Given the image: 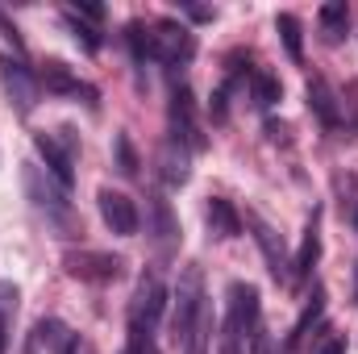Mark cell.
Masks as SVG:
<instances>
[{
    "label": "cell",
    "mask_w": 358,
    "mask_h": 354,
    "mask_svg": "<svg viewBox=\"0 0 358 354\" xmlns=\"http://www.w3.org/2000/svg\"><path fill=\"white\" fill-rule=\"evenodd\" d=\"M255 334H259V288L234 283L225 300V321H221V354H246Z\"/></svg>",
    "instance_id": "obj_1"
},
{
    "label": "cell",
    "mask_w": 358,
    "mask_h": 354,
    "mask_svg": "<svg viewBox=\"0 0 358 354\" xmlns=\"http://www.w3.org/2000/svg\"><path fill=\"white\" fill-rule=\"evenodd\" d=\"M167 304H171V292L163 288L159 271H142L138 292H134V304H129V325H138V330H146V334H150V330L163 321Z\"/></svg>",
    "instance_id": "obj_2"
},
{
    "label": "cell",
    "mask_w": 358,
    "mask_h": 354,
    "mask_svg": "<svg viewBox=\"0 0 358 354\" xmlns=\"http://www.w3.org/2000/svg\"><path fill=\"white\" fill-rule=\"evenodd\" d=\"M204 300H208V296H204V275H200V267H183L176 292H171V304H176L171 330H176L179 346H183V338H187V330H192V321H196V313H200Z\"/></svg>",
    "instance_id": "obj_3"
},
{
    "label": "cell",
    "mask_w": 358,
    "mask_h": 354,
    "mask_svg": "<svg viewBox=\"0 0 358 354\" xmlns=\"http://www.w3.org/2000/svg\"><path fill=\"white\" fill-rule=\"evenodd\" d=\"M34 150L46 159V171L59 179L63 187L76 183V129H59V134H34Z\"/></svg>",
    "instance_id": "obj_4"
},
{
    "label": "cell",
    "mask_w": 358,
    "mask_h": 354,
    "mask_svg": "<svg viewBox=\"0 0 358 354\" xmlns=\"http://www.w3.org/2000/svg\"><path fill=\"white\" fill-rule=\"evenodd\" d=\"M21 183H25V196L34 200V208L50 213V217H67V213H71L67 187H63L59 179L50 176V171H42V167L25 163V167H21Z\"/></svg>",
    "instance_id": "obj_5"
},
{
    "label": "cell",
    "mask_w": 358,
    "mask_h": 354,
    "mask_svg": "<svg viewBox=\"0 0 358 354\" xmlns=\"http://www.w3.org/2000/svg\"><path fill=\"white\" fill-rule=\"evenodd\" d=\"M0 84L8 92V100H13V108L21 113V117H29L34 108H38V96H42V80L21 63V59H0Z\"/></svg>",
    "instance_id": "obj_6"
},
{
    "label": "cell",
    "mask_w": 358,
    "mask_h": 354,
    "mask_svg": "<svg viewBox=\"0 0 358 354\" xmlns=\"http://www.w3.org/2000/svg\"><path fill=\"white\" fill-rule=\"evenodd\" d=\"M246 229L255 234V242H259V250H263V259H267L271 279L292 283V259H287V246H283L279 229H275V225H267L259 213H246Z\"/></svg>",
    "instance_id": "obj_7"
},
{
    "label": "cell",
    "mask_w": 358,
    "mask_h": 354,
    "mask_svg": "<svg viewBox=\"0 0 358 354\" xmlns=\"http://www.w3.org/2000/svg\"><path fill=\"white\" fill-rule=\"evenodd\" d=\"M63 267L71 279H84V283H113L121 279V259L117 255H104V250H67Z\"/></svg>",
    "instance_id": "obj_8"
},
{
    "label": "cell",
    "mask_w": 358,
    "mask_h": 354,
    "mask_svg": "<svg viewBox=\"0 0 358 354\" xmlns=\"http://www.w3.org/2000/svg\"><path fill=\"white\" fill-rule=\"evenodd\" d=\"M167 121H171V142L183 150H204V134H200V121H196V104H192V92L176 88L171 96V108H167Z\"/></svg>",
    "instance_id": "obj_9"
},
{
    "label": "cell",
    "mask_w": 358,
    "mask_h": 354,
    "mask_svg": "<svg viewBox=\"0 0 358 354\" xmlns=\"http://www.w3.org/2000/svg\"><path fill=\"white\" fill-rule=\"evenodd\" d=\"M146 234H150L159 259H176L179 255V238H183V234H179L176 213H171V204H167L163 196H150V221H146Z\"/></svg>",
    "instance_id": "obj_10"
},
{
    "label": "cell",
    "mask_w": 358,
    "mask_h": 354,
    "mask_svg": "<svg viewBox=\"0 0 358 354\" xmlns=\"http://www.w3.org/2000/svg\"><path fill=\"white\" fill-rule=\"evenodd\" d=\"M100 217H104V225L117 234V238H134L138 234V204L125 196V192H113V187H100Z\"/></svg>",
    "instance_id": "obj_11"
},
{
    "label": "cell",
    "mask_w": 358,
    "mask_h": 354,
    "mask_svg": "<svg viewBox=\"0 0 358 354\" xmlns=\"http://www.w3.org/2000/svg\"><path fill=\"white\" fill-rule=\"evenodd\" d=\"M150 38H155V59H163V63H187L192 50H196L192 34L179 21H159Z\"/></svg>",
    "instance_id": "obj_12"
},
{
    "label": "cell",
    "mask_w": 358,
    "mask_h": 354,
    "mask_svg": "<svg viewBox=\"0 0 358 354\" xmlns=\"http://www.w3.org/2000/svg\"><path fill=\"white\" fill-rule=\"evenodd\" d=\"M42 84L50 92H59V96H84V104L88 108H96V88L92 84H84V80H76L59 59H50V63H42Z\"/></svg>",
    "instance_id": "obj_13"
},
{
    "label": "cell",
    "mask_w": 358,
    "mask_h": 354,
    "mask_svg": "<svg viewBox=\"0 0 358 354\" xmlns=\"http://www.w3.org/2000/svg\"><path fill=\"white\" fill-rule=\"evenodd\" d=\"M317 221H321V213L308 217L304 242H300V250H296V259H292V279H304V275L313 271V263H317V255H321V229H317Z\"/></svg>",
    "instance_id": "obj_14"
},
{
    "label": "cell",
    "mask_w": 358,
    "mask_h": 354,
    "mask_svg": "<svg viewBox=\"0 0 358 354\" xmlns=\"http://www.w3.org/2000/svg\"><path fill=\"white\" fill-rule=\"evenodd\" d=\"M308 108L321 117V125H338V121H342V113H338V96H334V88H329L321 76L308 80Z\"/></svg>",
    "instance_id": "obj_15"
},
{
    "label": "cell",
    "mask_w": 358,
    "mask_h": 354,
    "mask_svg": "<svg viewBox=\"0 0 358 354\" xmlns=\"http://www.w3.org/2000/svg\"><path fill=\"white\" fill-rule=\"evenodd\" d=\"M208 229H213L217 238H238V234H242V217H238V208H234L229 200L213 196V200H208Z\"/></svg>",
    "instance_id": "obj_16"
},
{
    "label": "cell",
    "mask_w": 358,
    "mask_h": 354,
    "mask_svg": "<svg viewBox=\"0 0 358 354\" xmlns=\"http://www.w3.org/2000/svg\"><path fill=\"white\" fill-rule=\"evenodd\" d=\"M321 313H325V288H317L313 296H308V304H304V313L296 317V325H292V334H287V342H283V351H296L300 342H304V334L321 321Z\"/></svg>",
    "instance_id": "obj_17"
},
{
    "label": "cell",
    "mask_w": 358,
    "mask_h": 354,
    "mask_svg": "<svg viewBox=\"0 0 358 354\" xmlns=\"http://www.w3.org/2000/svg\"><path fill=\"white\" fill-rule=\"evenodd\" d=\"M208 342H213V304L204 300L200 313H196V321H192V330H187V338H183V351L187 354H208Z\"/></svg>",
    "instance_id": "obj_18"
},
{
    "label": "cell",
    "mask_w": 358,
    "mask_h": 354,
    "mask_svg": "<svg viewBox=\"0 0 358 354\" xmlns=\"http://www.w3.org/2000/svg\"><path fill=\"white\" fill-rule=\"evenodd\" d=\"M159 163H163V179H167V187H183L187 183V150L176 146V142H167L163 146V155H159Z\"/></svg>",
    "instance_id": "obj_19"
},
{
    "label": "cell",
    "mask_w": 358,
    "mask_h": 354,
    "mask_svg": "<svg viewBox=\"0 0 358 354\" xmlns=\"http://www.w3.org/2000/svg\"><path fill=\"white\" fill-rule=\"evenodd\" d=\"M317 17H321V29H325V38H334V42H338V38L350 29V8H346L342 0H334V4H321V13H317Z\"/></svg>",
    "instance_id": "obj_20"
},
{
    "label": "cell",
    "mask_w": 358,
    "mask_h": 354,
    "mask_svg": "<svg viewBox=\"0 0 358 354\" xmlns=\"http://www.w3.org/2000/svg\"><path fill=\"white\" fill-rule=\"evenodd\" d=\"M275 29H279V38H283V46H287V55L300 63V59H304V34H300V21H296L292 13H279V17H275Z\"/></svg>",
    "instance_id": "obj_21"
},
{
    "label": "cell",
    "mask_w": 358,
    "mask_h": 354,
    "mask_svg": "<svg viewBox=\"0 0 358 354\" xmlns=\"http://www.w3.org/2000/svg\"><path fill=\"white\" fill-rule=\"evenodd\" d=\"M125 42H129V50H134L138 63H146V59L155 55V38H150V29H146L142 21H129V25H125Z\"/></svg>",
    "instance_id": "obj_22"
},
{
    "label": "cell",
    "mask_w": 358,
    "mask_h": 354,
    "mask_svg": "<svg viewBox=\"0 0 358 354\" xmlns=\"http://www.w3.org/2000/svg\"><path fill=\"white\" fill-rule=\"evenodd\" d=\"M113 155H117V171L121 176H138V155L129 146V134H117L113 138Z\"/></svg>",
    "instance_id": "obj_23"
},
{
    "label": "cell",
    "mask_w": 358,
    "mask_h": 354,
    "mask_svg": "<svg viewBox=\"0 0 358 354\" xmlns=\"http://www.w3.org/2000/svg\"><path fill=\"white\" fill-rule=\"evenodd\" d=\"M67 25L76 29V38H80V42H84L88 50H100V29H96V25H88V21H80L76 13H67Z\"/></svg>",
    "instance_id": "obj_24"
},
{
    "label": "cell",
    "mask_w": 358,
    "mask_h": 354,
    "mask_svg": "<svg viewBox=\"0 0 358 354\" xmlns=\"http://www.w3.org/2000/svg\"><path fill=\"white\" fill-rule=\"evenodd\" d=\"M255 88H259V104H275V100L283 96V88H279V80H275V76H263V71L255 76Z\"/></svg>",
    "instance_id": "obj_25"
},
{
    "label": "cell",
    "mask_w": 358,
    "mask_h": 354,
    "mask_svg": "<svg viewBox=\"0 0 358 354\" xmlns=\"http://www.w3.org/2000/svg\"><path fill=\"white\" fill-rule=\"evenodd\" d=\"M313 354H346V334H329V338H321Z\"/></svg>",
    "instance_id": "obj_26"
},
{
    "label": "cell",
    "mask_w": 358,
    "mask_h": 354,
    "mask_svg": "<svg viewBox=\"0 0 358 354\" xmlns=\"http://www.w3.org/2000/svg\"><path fill=\"white\" fill-rule=\"evenodd\" d=\"M17 313V288L0 279V317H13Z\"/></svg>",
    "instance_id": "obj_27"
},
{
    "label": "cell",
    "mask_w": 358,
    "mask_h": 354,
    "mask_svg": "<svg viewBox=\"0 0 358 354\" xmlns=\"http://www.w3.org/2000/svg\"><path fill=\"white\" fill-rule=\"evenodd\" d=\"M67 13H76V17H84V21H100V17H104V8H100V4H92V0H80V4H71V8H67Z\"/></svg>",
    "instance_id": "obj_28"
},
{
    "label": "cell",
    "mask_w": 358,
    "mask_h": 354,
    "mask_svg": "<svg viewBox=\"0 0 358 354\" xmlns=\"http://www.w3.org/2000/svg\"><path fill=\"white\" fill-rule=\"evenodd\" d=\"M346 187H350V196H355V200H350V208H346V217H350V225L358 229V179L350 176V179H346Z\"/></svg>",
    "instance_id": "obj_29"
},
{
    "label": "cell",
    "mask_w": 358,
    "mask_h": 354,
    "mask_svg": "<svg viewBox=\"0 0 358 354\" xmlns=\"http://www.w3.org/2000/svg\"><path fill=\"white\" fill-rule=\"evenodd\" d=\"M76 351H80V338H67V342L59 346V354H76Z\"/></svg>",
    "instance_id": "obj_30"
},
{
    "label": "cell",
    "mask_w": 358,
    "mask_h": 354,
    "mask_svg": "<svg viewBox=\"0 0 358 354\" xmlns=\"http://www.w3.org/2000/svg\"><path fill=\"white\" fill-rule=\"evenodd\" d=\"M4 330H8V317H0V354H4V342H8V338H4Z\"/></svg>",
    "instance_id": "obj_31"
},
{
    "label": "cell",
    "mask_w": 358,
    "mask_h": 354,
    "mask_svg": "<svg viewBox=\"0 0 358 354\" xmlns=\"http://www.w3.org/2000/svg\"><path fill=\"white\" fill-rule=\"evenodd\" d=\"M76 354H96V346H92V342H80V351Z\"/></svg>",
    "instance_id": "obj_32"
}]
</instances>
